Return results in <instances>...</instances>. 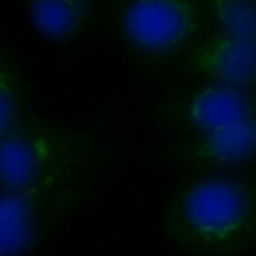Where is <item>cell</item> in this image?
<instances>
[{
	"instance_id": "obj_1",
	"label": "cell",
	"mask_w": 256,
	"mask_h": 256,
	"mask_svg": "<svg viewBox=\"0 0 256 256\" xmlns=\"http://www.w3.org/2000/svg\"><path fill=\"white\" fill-rule=\"evenodd\" d=\"M166 242L192 256H238L256 242V174L192 173L164 210Z\"/></svg>"
},
{
	"instance_id": "obj_2",
	"label": "cell",
	"mask_w": 256,
	"mask_h": 256,
	"mask_svg": "<svg viewBox=\"0 0 256 256\" xmlns=\"http://www.w3.org/2000/svg\"><path fill=\"white\" fill-rule=\"evenodd\" d=\"M202 28L180 60L198 80L256 90V0H200Z\"/></svg>"
},
{
	"instance_id": "obj_3",
	"label": "cell",
	"mask_w": 256,
	"mask_h": 256,
	"mask_svg": "<svg viewBox=\"0 0 256 256\" xmlns=\"http://www.w3.org/2000/svg\"><path fill=\"white\" fill-rule=\"evenodd\" d=\"M93 159L18 190L0 192V256H26L80 204L93 180Z\"/></svg>"
},
{
	"instance_id": "obj_4",
	"label": "cell",
	"mask_w": 256,
	"mask_h": 256,
	"mask_svg": "<svg viewBox=\"0 0 256 256\" xmlns=\"http://www.w3.org/2000/svg\"><path fill=\"white\" fill-rule=\"evenodd\" d=\"M92 159V130L27 114L0 140V192L35 184Z\"/></svg>"
},
{
	"instance_id": "obj_5",
	"label": "cell",
	"mask_w": 256,
	"mask_h": 256,
	"mask_svg": "<svg viewBox=\"0 0 256 256\" xmlns=\"http://www.w3.org/2000/svg\"><path fill=\"white\" fill-rule=\"evenodd\" d=\"M200 0H116L115 26L121 40L138 57L180 62L202 28Z\"/></svg>"
},
{
	"instance_id": "obj_6",
	"label": "cell",
	"mask_w": 256,
	"mask_h": 256,
	"mask_svg": "<svg viewBox=\"0 0 256 256\" xmlns=\"http://www.w3.org/2000/svg\"><path fill=\"white\" fill-rule=\"evenodd\" d=\"M256 114V90L198 80L176 90L160 108V129L170 140L208 136Z\"/></svg>"
},
{
	"instance_id": "obj_7",
	"label": "cell",
	"mask_w": 256,
	"mask_h": 256,
	"mask_svg": "<svg viewBox=\"0 0 256 256\" xmlns=\"http://www.w3.org/2000/svg\"><path fill=\"white\" fill-rule=\"evenodd\" d=\"M166 159L192 173H252L256 170V114L222 130L170 140Z\"/></svg>"
},
{
	"instance_id": "obj_8",
	"label": "cell",
	"mask_w": 256,
	"mask_h": 256,
	"mask_svg": "<svg viewBox=\"0 0 256 256\" xmlns=\"http://www.w3.org/2000/svg\"><path fill=\"white\" fill-rule=\"evenodd\" d=\"M28 11L36 32L52 41L79 36L90 20L88 0H28Z\"/></svg>"
},
{
	"instance_id": "obj_9",
	"label": "cell",
	"mask_w": 256,
	"mask_h": 256,
	"mask_svg": "<svg viewBox=\"0 0 256 256\" xmlns=\"http://www.w3.org/2000/svg\"><path fill=\"white\" fill-rule=\"evenodd\" d=\"M27 114L20 70L13 55L0 46V140Z\"/></svg>"
}]
</instances>
